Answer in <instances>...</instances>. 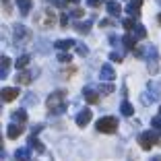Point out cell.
I'll use <instances>...</instances> for the list:
<instances>
[{"mask_svg": "<svg viewBox=\"0 0 161 161\" xmlns=\"http://www.w3.org/2000/svg\"><path fill=\"white\" fill-rule=\"evenodd\" d=\"M66 109V93L64 91H54L50 97H47V112L50 114H62Z\"/></svg>", "mask_w": 161, "mask_h": 161, "instance_id": "cell-1", "label": "cell"}, {"mask_svg": "<svg viewBox=\"0 0 161 161\" xmlns=\"http://www.w3.org/2000/svg\"><path fill=\"white\" fill-rule=\"evenodd\" d=\"M97 130L103 134H114L118 130V120L112 118V116H105V118H99L97 122Z\"/></svg>", "mask_w": 161, "mask_h": 161, "instance_id": "cell-2", "label": "cell"}, {"mask_svg": "<svg viewBox=\"0 0 161 161\" xmlns=\"http://www.w3.org/2000/svg\"><path fill=\"white\" fill-rule=\"evenodd\" d=\"M159 141H161V134L157 136L155 132H141V136H138V145H141V149H145V151L153 149Z\"/></svg>", "mask_w": 161, "mask_h": 161, "instance_id": "cell-3", "label": "cell"}, {"mask_svg": "<svg viewBox=\"0 0 161 161\" xmlns=\"http://www.w3.org/2000/svg\"><path fill=\"white\" fill-rule=\"evenodd\" d=\"M35 21H37V25L42 29H47V27H52V25L56 23V14H54L50 8H46L42 14H37V19H35Z\"/></svg>", "mask_w": 161, "mask_h": 161, "instance_id": "cell-4", "label": "cell"}, {"mask_svg": "<svg viewBox=\"0 0 161 161\" xmlns=\"http://www.w3.org/2000/svg\"><path fill=\"white\" fill-rule=\"evenodd\" d=\"M91 118H93L91 109H89V108H85L83 112H79V116H76V124H79L80 128H83V126H87V124L91 122Z\"/></svg>", "mask_w": 161, "mask_h": 161, "instance_id": "cell-5", "label": "cell"}, {"mask_svg": "<svg viewBox=\"0 0 161 161\" xmlns=\"http://www.w3.org/2000/svg\"><path fill=\"white\" fill-rule=\"evenodd\" d=\"M99 79H101V80H114V79H116L114 68L109 66V64H103V66L99 68Z\"/></svg>", "mask_w": 161, "mask_h": 161, "instance_id": "cell-6", "label": "cell"}, {"mask_svg": "<svg viewBox=\"0 0 161 161\" xmlns=\"http://www.w3.org/2000/svg\"><path fill=\"white\" fill-rule=\"evenodd\" d=\"M23 130H25L23 122H21V124H10L8 130H6V136H8V138H19L21 134H23Z\"/></svg>", "mask_w": 161, "mask_h": 161, "instance_id": "cell-7", "label": "cell"}, {"mask_svg": "<svg viewBox=\"0 0 161 161\" xmlns=\"http://www.w3.org/2000/svg\"><path fill=\"white\" fill-rule=\"evenodd\" d=\"M19 97V91L17 89H13V87H4L2 89V99L4 101H13V99H17Z\"/></svg>", "mask_w": 161, "mask_h": 161, "instance_id": "cell-8", "label": "cell"}, {"mask_svg": "<svg viewBox=\"0 0 161 161\" xmlns=\"http://www.w3.org/2000/svg\"><path fill=\"white\" fill-rule=\"evenodd\" d=\"M14 37H17V42H19V39H29L31 33H29L23 25H17V27H14Z\"/></svg>", "mask_w": 161, "mask_h": 161, "instance_id": "cell-9", "label": "cell"}, {"mask_svg": "<svg viewBox=\"0 0 161 161\" xmlns=\"http://www.w3.org/2000/svg\"><path fill=\"white\" fill-rule=\"evenodd\" d=\"M56 47L60 50V52H68L70 47H75V42H72V39H58Z\"/></svg>", "mask_w": 161, "mask_h": 161, "instance_id": "cell-10", "label": "cell"}, {"mask_svg": "<svg viewBox=\"0 0 161 161\" xmlns=\"http://www.w3.org/2000/svg\"><path fill=\"white\" fill-rule=\"evenodd\" d=\"M83 95H85V99L89 101V103H97V101H99V93H95L91 87H87V89L83 91Z\"/></svg>", "mask_w": 161, "mask_h": 161, "instance_id": "cell-11", "label": "cell"}, {"mask_svg": "<svg viewBox=\"0 0 161 161\" xmlns=\"http://www.w3.org/2000/svg\"><path fill=\"white\" fill-rule=\"evenodd\" d=\"M105 8H108V13L112 14V17H120V13H122V6H120L118 2H108Z\"/></svg>", "mask_w": 161, "mask_h": 161, "instance_id": "cell-12", "label": "cell"}, {"mask_svg": "<svg viewBox=\"0 0 161 161\" xmlns=\"http://www.w3.org/2000/svg\"><path fill=\"white\" fill-rule=\"evenodd\" d=\"M33 80V75L31 72H21V75H17V85H29Z\"/></svg>", "mask_w": 161, "mask_h": 161, "instance_id": "cell-13", "label": "cell"}, {"mask_svg": "<svg viewBox=\"0 0 161 161\" xmlns=\"http://www.w3.org/2000/svg\"><path fill=\"white\" fill-rule=\"evenodd\" d=\"M17 8L21 10V14H29V10H31V0H17Z\"/></svg>", "mask_w": 161, "mask_h": 161, "instance_id": "cell-14", "label": "cell"}, {"mask_svg": "<svg viewBox=\"0 0 161 161\" xmlns=\"http://www.w3.org/2000/svg\"><path fill=\"white\" fill-rule=\"evenodd\" d=\"M141 6H142V0H130L128 13H130V14H138V13H141Z\"/></svg>", "mask_w": 161, "mask_h": 161, "instance_id": "cell-15", "label": "cell"}, {"mask_svg": "<svg viewBox=\"0 0 161 161\" xmlns=\"http://www.w3.org/2000/svg\"><path fill=\"white\" fill-rule=\"evenodd\" d=\"M75 29H76V31H79V33L87 35V33H89V31H91V23H89V21H85V23L80 21V23H76V25H75Z\"/></svg>", "mask_w": 161, "mask_h": 161, "instance_id": "cell-16", "label": "cell"}, {"mask_svg": "<svg viewBox=\"0 0 161 161\" xmlns=\"http://www.w3.org/2000/svg\"><path fill=\"white\" fill-rule=\"evenodd\" d=\"M120 112H122L124 116H128V118H130V116L134 114V108L128 103V101H122V105H120Z\"/></svg>", "mask_w": 161, "mask_h": 161, "instance_id": "cell-17", "label": "cell"}, {"mask_svg": "<svg viewBox=\"0 0 161 161\" xmlns=\"http://www.w3.org/2000/svg\"><path fill=\"white\" fill-rule=\"evenodd\" d=\"M29 145H31V147H33L37 153H43V151H46V147H43L42 142H39V138H35L33 134H31V142H29Z\"/></svg>", "mask_w": 161, "mask_h": 161, "instance_id": "cell-18", "label": "cell"}, {"mask_svg": "<svg viewBox=\"0 0 161 161\" xmlns=\"http://www.w3.org/2000/svg\"><path fill=\"white\" fill-rule=\"evenodd\" d=\"M14 159L17 161H27L29 159V149H19V151L14 153Z\"/></svg>", "mask_w": 161, "mask_h": 161, "instance_id": "cell-19", "label": "cell"}, {"mask_svg": "<svg viewBox=\"0 0 161 161\" xmlns=\"http://www.w3.org/2000/svg\"><path fill=\"white\" fill-rule=\"evenodd\" d=\"M8 66H10V60H8V56H2V72H0V76L2 79H6V72H8Z\"/></svg>", "mask_w": 161, "mask_h": 161, "instance_id": "cell-20", "label": "cell"}, {"mask_svg": "<svg viewBox=\"0 0 161 161\" xmlns=\"http://www.w3.org/2000/svg\"><path fill=\"white\" fill-rule=\"evenodd\" d=\"M27 64H29V56H27V54L19 56V58H17V62H14V66H17V68H25Z\"/></svg>", "mask_w": 161, "mask_h": 161, "instance_id": "cell-21", "label": "cell"}, {"mask_svg": "<svg viewBox=\"0 0 161 161\" xmlns=\"http://www.w3.org/2000/svg\"><path fill=\"white\" fill-rule=\"evenodd\" d=\"M122 42H124V46H126V50H134V46H136V39H134L132 35H126Z\"/></svg>", "mask_w": 161, "mask_h": 161, "instance_id": "cell-22", "label": "cell"}, {"mask_svg": "<svg viewBox=\"0 0 161 161\" xmlns=\"http://www.w3.org/2000/svg\"><path fill=\"white\" fill-rule=\"evenodd\" d=\"M122 25H124V29H126V31H132V29L136 27L134 19H130V17H128V19H124V21H122Z\"/></svg>", "mask_w": 161, "mask_h": 161, "instance_id": "cell-23", "label": "cell"}, {"mask_svg": "<svg viewBox=\"0 0 161 161\" xmlns=\"http://www.w3.org/2000/svg\"><path fill=\"white\" fill-rule=\"evenodd\" d=\"M134 35H136V37H141V39H145V37H147V31H145V27H142V25H136V27H134Z\"/></svg>", "mask_w": 161, "mask_h": 161, "instance_id": "cell-24", "label": "cell"}, {"mask_svg": "<svg viewBox=\"0 0 161 161\" xmlns=\"http://www.w3.org/2000/svg\"><path fill=\"white\" fill-rule=\"evenodd\" d=\"M14 120H19V122H27V112L25 109H19V112H14Z\"/></svg>", "mask_w": 161, "mask_h": 161, "instance_id": "cell-25", "label": "cell"}, {"mask_svg": "<svg viewBox=\"0 0 161 161\" xmlns=\"http://www.w3.org/2000/svg\"><path fill=\"white\" fill-rule=\"evenodd\" d=\"M151 126H153V130H157V132L161 134V116H159V118H153V120H151Z\"/></svg>", "mask_w": 161, "mask_h": 161, "instance_id": "cell-26", "label": "cell"}, {"mask_svg": "<svg viewBox=\"0 0 161 161\" xmlns=\"http://www.w3.org/2000/svg\"><path fill=\"white\" fill-rule=\"evenodd\" d=\"M87 4L93 6V8H99V6H103L105 2H103V0H87Z\"/></svg>", "mask_w": 161, "mask_h": 161, "instance_id": "cell-27", "label": "cell"}, {"mask_svg": "<svg viewBox=\"0 0 161 161\" xmlns=\"http://www.w3.org/2000/svg\"><path fill=\"white\" fill-rule=\"evenodd\" d=\"M58 60L68 64V62H70V54H68V52H60V54H58Z\"/></svg>", "mask_w": 161, "mask_h": 161, "instance_id": "cell-28", "label": "cell"}, {"mask_svg": "<svg viewBox=\"0 0 161 161\" xmlns=\"http://www.w3.org/2000/svg\"><path fill=\"white\" fill-rule=\"evenodd\" d=\"M76 52H79L80 56H87V54H89V47H87V46H83V43H80V46H76Z\"/></svg>", "mask_w": 161, "mask_h": 161, "instance_id": "cell-29", "label": "cell"}, {"mask_svg": "<svg viewBox=\"0 0 161 161\" xmlns=\"http://www.w3.org/2000/svg\"><path fill=\"white\" fill-rule=\"evenodd\" d=\"M72 17H75V19H80V17H83V14H85V10H83V8H72Z\"/></svg>", "mask_w": 161, "mask_h": 161, "instance_id": "cell-30", "label": "cell"}, {"mask_svg": "<svg viewBox=\"0 0 161 161\" xmlns=\"http://www.w3.org/2000/svg\"><path fill=\"white\" fill-rule=\"evenodd\" d=\"M99 89H101V93L108 95V93H112V91H114V85H101Z\"/></svg>", "mask_w": 161, "mask_h": 161, "instance_id": "cell-31", "label": "cell"}, {"mask_svg": "<svg viewBox=\"0 0 161 161\" xmlns=\"http://www.w3.org/2000/svg\"><path fill=\"white\" fill-rule=\"evenodd\" d=\"M60 27H68V17H66V14H60Z\"/></svg>", "mask_w": 161, "mask_h": 161, "instance_id": "cell-32", "label": "cell"}, {"mask_svg": "<svg viewBox=\"0 0 161 161\" xmlns=\"http://www.w3.org/2000/svg\"><path fill=\"white\" fill-rule=\"evenodd\" d=\"M2 2H4V13L10 14V2H8V0H2Z\"/></svg>", "mask_w": 161, "mask_h": 161, "instance_id": "cell-33", "label": "cell"}, {"mask_svg": "<svg viewBox=\"0 0 161 161\" xmlns=\"http://www.w3.org/2000/svg\"><path fill=\"white\" fill-rule=\"evenodd\" d=\"M112 60H114V62H122V56H120V54H112Z\"/></svg>", "mask_w": 161, "mask_h": 161, "instance_id": "cell-34", "label": "cell"}, {"mask_svg": "<svg viewBox=\"0 0 161 161\" xmlns=\"http://www.w3.org/2000/svg\"><path fill=\"white\" fill-rule=\"evenodd\" d=\"M66 2H70V4H76V2H79V0H66Z\"/></svg>", "mask_w": 161, "mask_h": 161, "instance_id": "cell-35", "label": "cell"}, {"mask_svg": "<svg viewBox=\"0 0 161 161\" xmlns=\"http://www.w3.org/2000/svg\"><path fill=\"white\" fill-rule=\"evenodd\" d=\"M157 21H159V23H161V13H159V14H157Z\"/></svg>", "mask_w": 161, "mask_h": 161, "instance_id": "cell-36", "label": "cell"}, {"mask_svg": "<svg viewBox=\"0 0 161 161\" xmlns=\"http://www.w3.org/2000/svg\"><path fill=\"white\" fill-rule=\"evenodd\" d=\"M159 114H161V108H159Z\"/></svg>", "mask_w": 161, "mask_h": 161, "instance_id": "cell-37", "label": "cell"}]
</instances>
